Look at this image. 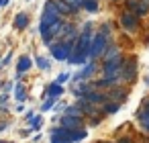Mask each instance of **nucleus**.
I'll list each match as a JSON object with an SVG mask.
<instances>
[{"mask_svg":"<svg viewBox=\"0 0 149 143\" xmlns=\"http://www.w3.org/2000/svg\"><path fill=\"white\" fill-rule=\"evenodd\" d=\"M63 94V86L57 84V82H51L47 88H45V96H53V98H59Z\"/></svg>","mask_w":149,"mask_h":143,"instance_id":"22","label":"nucleus"},{"mask_svg":"<svg viewBox=\"0 0 149 143\" xmlns=\"http://www.w3.org/2000/svg\"><path fill=\"white\" fill-rule=\"evenodd\" d=\"M92 35L94 31H80L76 43H74V51L68 59L70 66H84L90 59V43H92Z\"/></svg>","mask_w":149,"mask_h":143,"instance_id":"1","label":"nucleus"},{"mask_svg":"<svg viewBox=\"0 0 149 143\" xmlns=\"http://www.w3.org/2000/svg\"><path fill=\"white\" fill-rule=\"evenodd\" d=\"M84 100H88V102H92L94 106H98V108H102L110 98H108V92H104V90H98V88H94V90H90V92H86L84 96H82Z\"/></svg>","mask_w":149,"mask_h":143,"instance_id":"10","label":"nucleus"},{"mask_svg":"<svg viewBox=\"0 0 149 143\" xmlns=\"http://www.w3.org/2000/svg\"><path fill=\"white\" fill-rule=\"evenodd\" d=\"M6 129H8V123H6V121H0V133L6 131Z\"/></svg>","mask_w":149,"mask_h":143,"instance_id":"34","label":"nucleus"},{"mask_svg":"<svg viewBox=\"0 0 149 143\" xmlns=\"http://www.w3.org/2000/svg\"><path fill=\"white\" fill-rule=\"evenodd\" d=\"M118 55H123V49H120V45H114V43H110V45L106 47L104 55H102V61L114 59V57H118Z\"/></svg>","mask_w":149,"mask_h":143,"instance_id":"17","label":"nucleus"},{"mask_svg":"<svg viewBox=\"0 0 149 143\" xmlns=\"http://www.w3.org/2000/svg\"><path fill=\"white\" fill-rule=\"evenodd\" d=\"M29 27V15L27 13H17L15 15V29L17 31H25Z\"/></svg>","mask_w":149,"mask_h":143,"instance_id":"19","label":"nucleus"},{"mask_svg":"<svg viewBox=\"0 0 149 143\" xmlns=\"http://www.w3.org/2000/svg\"><path fill=\"white\" fill-rule=\"evenodd\" d=\"M76 104L80 106V110H82L84 119H94V116H102L100 108H98V106H94L92 102L84 100V98H76ZM102 119H104V116H102Z\"/></svg>","mask_w":149,"mask_h":143,"instance_id":"11","label":"nucleus"},{"mask_svg":"<svg viewBox=\"0 0 149 143\" xmlns=\"http://www.w3.org/2000/svg\"><path fill=\"white\" fill-rule=\"evenodd\" d=\"M57 123L63 129H70V131H76V129H82L84 127V119L82 116H72V114H65V112L59 114V121Z\"/></svg>","mask_w":149,"mask_h":143,"instance_id":"12","label":"nucleus"},{"mask_svg":"<svg viewBox=\"0 0 149 143\" xmlns=\"http://www.w3.org/2000/svg\"><path fill=\"white\" fill-rule=\"evenodd\" d=\"M0 143H10V141H4V139H0Z\"/></svg>","mask_w":149,"mask_h":143,"instance_id":"39","label":"nucleus"},{"mask_svg":"<svg viewBox=\"0 0 149 143\" xmlns=\"http://www.w3.org/2000/svg\"><path fill=\"white\" fill-rule=\"evenodd\" d=\"M116 143H133V141H131V137H120Z\"/></svg>","mask_w":149,"mask_h":143,"instance_id":"35","label":"nucleus"},{"mask_svg":"<svg viewBox=\"0 0 149 143\" xmlns=\"http://www.w3.org/2000/svg\"><path fill=\"white\" fill-rule=\"evenodd\" d=\"M82 10H86L90 15H96L100 10V0H84V2H82Z\"/></svg>","mask_w":149,"mask_h":143,"instance_id":"23","label":"nucleus"},{"mask_svg":"<svg viewBox=\"0 0 149 143\" xmlns=\"http://www.w3.org/2000/svg\"><path fill=\"white\" fill-rule=\"evenodd\" d=\"M31 68H33V59L29 55H21L17 61V74H27Z\"/></svg>","mask_w":149,"mask_h":143,"instance_id":"16","label":"nucleus"},{"mask_svg":"<svg viewBox=\"0 0 149 143\" xmlns=\"http://www.w3.org/2000/svg\"><path fill=\"white\" fill-rule=\"evenodd\" d=\"M141 108H145V110H149V98H145V100H143V104H141Z\"/></svg>","mask_w":149,"mask_h":143,"instance_id":"36","label":"nucleus"},{"mask_svg":"<svg viewBox=\"0 0 149 143\" xmlns=\"http://www.w3.org/2000/svg\"><path fill=\"white\" fill-rule=\"evenodd\" d=\"M102 143H114V141H102Z\"/></svg>","mask_w":149,"mask_h":143,"instance_id":"40","label":"nucleus"},{"mask_svg":"<svg viewBox=\"0 0 149 143\" xmlns=\"http://www.w3.org/2000/svg\"><path fill=\"white\" fill-rule=\"evenodd\" d=\"M31 133H33V129H23V131H21V137H29Z\"/></svg>","mask_w":149,"mask_h":143,"instance_id":"33","label":"nucleus"},{"mask_svg":"<svg viewBox=\"0 0 149 143\" xmlns=\"http://www.w3.org/2000/svg\"><path fill=\"white\" fill-rule=\"evenodd\" d=\"M51 2H53V6L59 10V15H61L63 19H68V17H76V15H78V13L65 2V0H51Z\"/></svg>","mask_w":149,"mask_h":143,"instance_id":"14","label":"nucleus"},{"mask_svg":"<svg viewBox=\"0 0 149 143\" xmlns=\"http://www.w3.org/2000/svg\"><path fill=\"white\" fill-rule=\"evenodd\" d=\"M25 121L29 123V127H31L33 131H37V133L41 131V125H43V116H41V114H37L35 110H29V112H27V116H25Z\"/></svg>","mask_w":149,"mask_h":143,"instance_id":"15","label":"nucleus"},{"mask_svg":"<svg viewBox=\"0 0 149 143\" xmlns=\"http://www.w3.org/2000/svg\"><path fill=\"white\" fill-rule=\"evenodd\" d=\"M135 78H137V59H135V57H125L123 72H120V76H118L120 86H127V84L135 82Z\"/></svg>","mask_w":149,"mask_h":143,"instance_id":"8","label":"nucleus"},{"mask_svg":"<svg viewBox=\"0 0 149 143\" xmlns=\"http://www.w3.org/2000/svg\"><path fill=\"white\" fill-rule=\"evenodd\" d=\"M123 63H125V55H118L114 59L102 61L100 70H102V78H110V80H118L120 72H123ZM120 82V80H118Z\"/></svg>","mask_w":149,"mask_h":143,"instance_id":"7","label":"nucleus"},{"mask_svg":"<svg viewBox=\"0 0 149 143\" xmlns=\"http://www.w3.org/2000/svg\"><path fill=\"white\" fill-rule=\"evenodd\" d=\"M35 66H37L41 72H49V70H51V59L45 57V55H35Z\"/></svg>","mask_w":149,"mask_h":143,"instance_id":"24","label":"nucleus"},{"mask_svg":"<svg viewBox=\"0 0 149 143\" xmlns=\"http://www.w3.org/2000/svg\"><path fill=\"white\" fill-rule=\"evenodd\" d=\"M65 2H68L76 13H82V2H84V0H65Z\"/></svg>","mask_w":149,"mask_h":143,"instance_id":"27","label":"nucleus"},{"mask_svg":"<svg viewBox=\"0 0 149 143\" xmlns=\"http://www.w3.org/2000/svg\"><path fill=\"white\" fill-rule=\"evenodd\" d=\"M6 4H8V0H0V8H4Z\"/></svg>","mask_w":149,"mask_h":143,"instance_id":"37","label":"nucleus"},{"mask_svg":"<svg viewBox=\"0 0 149 143\" xmlns=\"http://www.w3.org/2000/svg\"><path fill=\"white\" fill-rule=\"evenodd\" d=\"M10 59H13V53L8 51V53H6V57H4L2 61H0V66H8V63H10Z\"/></svg>","mask_w":149,"mask_h":143,"instance_id":"31","label":"nucleus"},{"mask_svg":"<svg viewBox=\"0 0 149 143\" xmlns=\"http://www.w3.org/2000/svg\"><path fill=\"white\" fill-rule=\"evenodd\" d=\"M92 29H94V23H92V21H86V23L82 25L80 31H92Z\"/></svg>","mask_w":149,"mask_h":143,"instance_id":"30","label":"nucleus"},{"mask_svg":"<svg viewBox=\"0 0 149 143\" xmlns=\"http://www.w3.org/2000/svg\"><path fill=\"white\" fill-rule=\"evenodd\" d=\"M137 121H139V125L143 127V131L149 135V110L139 108V110H137Z\"/></svg>","mask_w":149,"mask_h":143,"instance_id":"21","label":"nucleus"},{"mask_svg":"<svg viewBox=\"0 0 149 143\" xmlns=\"http://www.w3.org/2000/svg\"><path fill=\"white\" fill-rule=\"evenodd\" d=\"M61 19H63V17H61L59 10L53 6V2H51V0H47L45 6H43V10H41V19H39V35L45 37L47 31H49V27H51L53 23L61 21Z\"/></svg>","mask_w":149,"mask_h":143,"instance_id":"3","label":"nucleus"},{"mask_svg":"<svg viewBox=\"0 0 149 143\" xmlns=\"http://www.w3.org/2000/svg\"><path fill=\"white\" fill-rule=\"evenodd\" d=\"M74 39H59V41H53L49 45V55L55 59V61H68L72 51H74Z\"/></svg>","mask_w":149,"mask_h":143,"instance_id":"5","label":"nucleus"},{"mask_svg":"<svg viewBox=\"0 0 149 143\" xmlns=\"http://www.w3.org/2000/svg\"><path fill=\"white\" fill-rule=\"evenodd\" d=\"M65 102H55V106H53V110H55V114H61L63 110H65Z\"/></svg>","mask_w":149,"mask_h":143,"instance_id":"29","label":"nucleus"},{"mask_svg":"<svg viewBox=\"0 0 149 143\" xmlns=\"http://www.w3.org/2000/svg\"><path fill=\"white\" fill-rule=\"evenodd\" d=\"M86 137H88V129L86 127L76 129V131H70V129H63L61 125H57V127H51L49 129L51 143H80Z\"/></svg>","mask_w":149,"mask_h":143,"instance_id":"2","label":"nucleus"},{"mask_svg":"<svg viewBox=\"0 0 149 143\" xmlns=\"http://www.w3.org/2000/svg\"><path fill=\"white\" fill-rule=\"evenodd\" d=\"M127 96H129V88L127 86H114L112 90H108V98L118 102V104H123L127 100Z\"/></svg>","mask_w":149,"mask_h":143,"instance_id":"13","label":"nucleus"},{"mask_svg":"<svg viewBox=\"0 0 149 143\" xmlns=\"http://www.w3.org/2000/svg\"><path fill=\"white\" fill-rule=\"evenodd\" d=\"M112 43V35H106L102 31H94L92 35V43H90V59H102L106 47Z\"/></svg>","mask_w":149,"mask_h":143,"instance_id":"4","label":"nucleus"},{"mask_svg":"<svg viewBox=\"0 0 149 143\" xmlns=\"http://www.w3.org/2000/svg\"><path fill=\"white\" fill-rule=\"evenodd\" d=\"M13 94H15V100L19 102V104H23L25 100H27V86L23 84V82H17V86H15V90H13Z\"/></svg>","mask_w":149,"mask_h":143,"instance_id":"18","label":"nucleus"},{"mask_svg":"<svg viewBox=\"0 0 149 143\" xmlns=\"http://www.w3.org/2000/svg\"><path fill=\"white\" fill-rule=\"evenodd\" d=\"M70 80H72V74H70V72H61V74L55 78V82H57V84H61V86H63L65 82H70Z\"/></svg>","mask_w":149,"mask_h":143,"instance_id":"26","label":"nucleus"},{"mask_svg":"<svg viewBox=\"0 0 149 143\" xmlns=\"http://www.w3.org/2000/svg\"><path fill=\"white\" fill-rule=\"evenodd\" d=\"M98 31H102V33H106V35H112V23H102V25L98 27Z\"/></svg>","mask_w":149,"mask_h":143,"instance_id":"28","label":"nucleus"},{"mask_svg":"<svg viewBox=\"0 0 149 143\" xmlns=\"http://www.w3.org/2000/svg\"><path fill=\"white\" fill-rule=\"evenodd\" d=\"M10 90H13V82H4V86H2V92H6V94H8Z\"/></svg>","mask_w":149,"mask_h":143,"instance_id":"32","label":"nucleus"},{"mask_svg":"<svg viewBox=\"0 0 149 143\" xmlns=\"http://www.w3.org/2000/svg\"><path fill=\"white\" fill-rule=\"evenodd\" d=\"M96 74V59H88V63H84L74 76H72V84H80V82H86V80H90L92 76Z\"/></svg>","mask_w":149,"mask_h":143,"instance_id":"9","label":"nucleus"},{"mask_svg":"<svg viewBox=\"0 0 149 143\" xmlns=\"http://www.w3.org/2000/svg\"><path fill=\"white\" fill-rule=\"evenodd\" d=\"M55 102H57V98H53V96H47V98L43 100V104H41V112H47V110H53V106H55Z\"/></svg>","mask_w":149,"mask_h":143,"instance_id":"25","label":"nucleus"},{"mask_svg":"<svg viewBox=\"0 0 149 143\" xmlns=\"http://www.w3.org/2000/svg\"><path fill=\"white\" fill-rule=\"evenodd\" d=\"M118 110H120V104H118V102H114V100H108V102L100 108L102 116H112V114H116Z\"/></svg>","mask_w":149,"mask_h":143,"instance_id":"20","label":"nucleus"},{"mask_svg":"<svg viewBox=\"0 0 149 143\" xmlns=\"http://www.w3.org/2000/svg\"><path fill=\"white\" fill-rule=\"evenodd\" d=\"M118 25L123 27V31H127L129 35H137L141 29V21L135 13L131 10H120L118 13Z\"/></svg>","mask_w":149,"mask_h":143,"instance_id":"6","label":"nucleus"},{"mask_svg":"<svg viewBox=\"0 0 149 143\" xmlns=\"http://www.w3.org/2000/svg\"><path fill=\"white\" fill-rule=\"evenodd\" d=\"M145 84H147V86H149V76H145Z\"/></svg>","mask_w":149,"mask_h":143,"instance_id":"38","label":"nucleus"}]
</instances>
